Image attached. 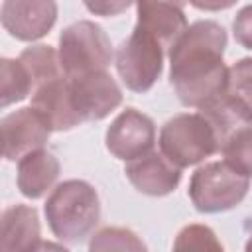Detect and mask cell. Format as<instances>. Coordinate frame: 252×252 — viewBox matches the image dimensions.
Here are the masks:
<instances>
[{
	"label": "cell",
	"mask_w": 252,
	"mask_h": 252,
	"mask_svg": "<svg viewBox=\"0 0 252 252\" xmlns=\"http://www.w3.org/2000/svg\"><path fill=\"white\" fill-rule=\"evenodd\" d=\"M224 94L238 108V112L252 124V57L238 59L228 67Z\"/></svg>",
	"instance_id": "cell-18"
},
{
	"label": "cell",
	"mask_w": 252,
	"mask_h": 252,
	"mask_svg": "<svg viewBox=\"0 0 252 252\" xmlns=\"http://www.w3.org/2000/svg\"><path fill=\"white\" fill-rule=\"evenodd\" d=\"M37 211L30 205L4 209L0 220V252H37L41 246Z\"/></svg>",
	"instance_id": "cell-14"
},
{
	"label": "cell",
	"mask_w": 252,
	"mask_h": 252,
	"mask_svg": "<svg viewBox=\"0 0 252 252\" xmlns=\"http://www.w3.org/2000/svg\"><path fill=\"white\" fill-rule=\"evenodd\" d=\"M124 173L136 191L150 197H165L173 193L181 181V169L156 150L128 161Z\"/></svg>",
	"instance_id": "cell-12"
},
{
	"label": "cell",
	"mask_w": 252,
	"mask_h": 252,
	"mask_svg": "<svg viewBox=\"0 0 252 252\" xmlns=\"http://www.w3.org/2000/svg\"><path fill=\"white\" fill-rule=\"evenodd\" d=\"M89 252H148V246L130 228L104 226L91 236Z\"/></svg>",
	"instance_id": "cell-19"
},
{
	"label": "cell",
	"mask_w": 252,
	"mask_h": 252,
	"mask_svg": "<svg viewBox=\"0 0 252 252\" xmlns=\"http://www.w3.org/2000/svg\"><path fill=\"white\" fill-rule=\"evenodd\" d=\"M87 6V10H91V12H94V14H100V16H114V14H118V12H122V10H126L128 6H130V2H118V4H108V2H94V4H91V2H87L85 4Z\"/></svg>",
	"instance_id": "cell-23"
},
{
	"label": "cell",
	"mask_w": 252,
	"mask_h": 252,
	"mask_svg": "<svg viewBox=\"0 0 252 252\" xmlns=\"http://www.w3.org/2000/svg\"><path fill=\"white\" fill-rule=\"evenodd\" d=\"M33 94V83L20 59H0V104L2 108Z\"/></svg>",
	"instance_id": "cell-17"
},
{
	"label": "cell",
	"mask_w": 252,
	"mask_h": 252,
	"mask_svg": "<svg viewBox=\"0 0 252 252\" xmlns=\"http://www.w3.org/2000/svg\"><path fill=\"white\" fill-rule=\"evenodd\" d=\"M222 161L230 165L236 173L244 177H252V126H244L230 134L226 142L220 146Z\"/></svg>",
	"instance_id": "cell-20"
},
{
	"label": "cell",
	"mask_w": 252,
	"mask_h": 252,
	"mask_svg": "<svg viewBox=\"0 0 252 252\" xmlns=\"http://www.w3.org/2000/svg\"><path fill=\"white\" fill-rule=\"evenodd\" d=\"M37 252H69L65 246L57 244V242H51V240H43L41 246L37 248Z\"/></svg>",
	"instance_id": "cell-24"
},
{
	"label": "cell",
	"mask_w": 252,
	"mask_h": 252,
	"mask_svg": "<svg viewBox=\"0 0 252 252\" xmlns=\"http://www.w3.org/2000/svg\"><path fill=\"white\" fill-rule=\"evenodd\" d=\"M226 30L215 20L193 22L169 49V83L181 104L203 108L226 89Z\"/></svg>",
	"instance_id": "cell-1"
},
{
	"label": "cell",
	"mask_w": 252,
	"mask_h": 252,
	"mask_svg": "<svg viewBox=\"0 0 252 252\" xmlns=\"http://www.w3.org/2000/svg\"><path fill=\"white\" fill-rule=\"evenodd\" d=\"M0 20L12 37L35 41L55 26L57 4L51 0H6L0 6Z\"/></svg>",
	"instance_id": "cell-10"
},
{
	"label": "cell",
	"mask_w": 252,
	"mask_h": 252,
	"mask_svg": "<svg viewBox=\"0 0 252 252\" xmlns=\"http://www.w3.org/2000/svg\"><path fill=\"white\" fill-rule=\"evenodd\" d=\"M2 130V154L8 161H20L24 156L43 150L49 140V126L32 108L24 106L0 120Z\"/></svg>",
	"instance_id": "cell-9"
},
{
	"label": "cell",
	"mask_w": 252,
	"mask_h": 252,
	"mask_svg": "<svg viewBox=\"0 0 252 252\" xmlns=\"http://www.w3.org/2000/svg\"><path fill=\"white\" fill-rule=\"evenodd\" d=\"M159 152L175 167L185 169L220 152V142L211 122L201 112H179L159 130Z\"/></svg>",
	"instance_id": "cell-3"
},
{
	"label": "cell",
	"mask_w": 252,
	"mask_h": 252,
	"mask_svg": "<svg viewBox=\"0 0 252 252\" xmlns=\"http://www.w3.org/2000/svg\"><path fill=\"white\" fill-rule=\"evenodd\" d=\"M43 213L53 236L67 244H79L100 220V199L89 181L67 179L51 189Z\"/></svg>",
	"instance_id": "cell-2"
},
{
	"label": "cell",
	"mask_w": 252,
	"mask_h": 252,
	"mask_svg": "<svg viewBox=\"0 0 252 252\" xmlns=\"http://www.w3.org/2000/svg\"><path fill=\"white\" fill-rule=\"evenodd\" d=\"M69 94L81 122L102 120L122 104V91L108 71L69 79Z\"/></svg>",
	"instance_id": "cell-7"
},
{
	"label": "cell",
	"mask_w": 252,
	"mask_h": 252,
	"mask_svg": "<svg viewBox=\"0 0 252 252\" xmlns=\"http://www.w3.org/2000/svg\"><path fill=\"white\" fill-rule=\"evenodd\" d=\"M49 126L53 132H63L71 130L81 124V118L77 116L73 104H71V94H69V79L57 77L32 94V104H30Z\"/></svg>",
	"instance_id": "cell-13"
},
{
	"label": "cell",
	"mask_w": 252,
	"mask_h": 252,
	"mask_svg": "<svg viewBox=\"0 0 252 252\" xmlns=\"http://www.w3.org/2000/svg\"><path fill=\"white\" fill-rule=\"evenodd\" d=\"M59 173H61L59 159L43 148L24 156L18 161L16 183L24 197L39 199L55 185Z\"/></svg>",
	"instance_id": "cell-15"
},
{
	"label": "cell",
	"mask_w": 252,
	"mask_h": 252,
	"mask_svg": "<svg viewBox=\"0 0 252 252\" xmlns=\"http://www.w3.org/2000/svg\"><path fill=\"white\" fill-rule=\"evenodd\" d=\"M18 59L26 67V71L33 83V93L41 85L65 75L61 69V63H59V55L51 45H45V43L30 45L20 53Z\"/></svg>",
	"instance_id": "cell-16"
},
{
	"label": "cell",
	"mask_w": 252,
	"mask_h": 252,
	"mask_svg": "<svg viewBox=\"0 0 252 252\" xmlns=\"http://www.w3.org/2000/svg\"><path fill=\"white\" fill-rule=\"evenodd\" d=\"M165 49L146 32L134 28L116 49V71L132 93L150 91L163 71Z\"/></svg>",
	"instance_id": "cell-6"
},
{
	"label": "cell",
	"mask_w": 252,
	"mask_h": 252,
	"mask_svg": "<svg viewBox=\"0 0 252 252\" xmlns=\"http://www.w3.org/2000/svg\"><path fill=\"white\" fill-rule=\"evenodd\" d=\"M171 252H224V248L213 228H209L207 224L193 222L177 232Z\"/></svg>",
	"instance_id": "cell-21"
},
{
	"label": "cell",
	"mask_w": 252,
	"mask_h": 252,
	"mask_svg": "<svg viewBox=\"0 0 252 252\" xmlns=\"http://www.w3.org/2000/svg\"><path fill=\"white\" fill-rule=\"evenodd\" d=\"M232 33L236 43L252 49V4L242 6L232 20Z\"/></svg>",
	"instance_id": "cell-22"
},
{
	"label": "cell",
	"mask_w": 252,
	"mask_h": 252,
	"mask_svg": "<svg viewBox=\"0 0 252 252\" xmlns=\"http://www.w3.org/2000/svg\"><path fill=\"white\" fill-rule=\"evenodd\" d=\"M136 14L138 20L134 28L150 33L167 53L173 47V43L183 35V32L189 28L181 2L142 0L136 4Z\"/></svg>",
	"instance_id": "cell-11"
},
{
	"label": "cell",
	"mask_w": 252,
	"mask_h": 252,
	"mask_svg": "<svg viewBox=\"0 0 252 252\" xmlns=\"http://www.w3.org/2000/svg\"><path fill=\"white\" fill-rule=\"evenodd\" d=\"M106 150L122 159V161H132L138 159L150 152H154L156 144V124L154 120L128 106L124 108L106 128Z\"/></svg>",
	"instance_id": "cell-8"
},
{
	"label": "cell",
	"mask_w": 252,
	"mask_h": 252,
	"mask_svg": "<svg viewBox=\"0 0 252 252\" xmlns=\"http://www.w3.org/2000/svg\"><path fill=\"white\" fill-rule=\"evenodd\" d=\"M57 55L65 77L75 79L87 73L106 71L112 61V43L98 24L79 20L61 32Z\"/></svg>",
	"instance_id": "cell-4"
},
{
	"label": "cell",
	"mask_w": 252,
	"mask_h": 252,
	"mask_svg": "<svg viewBox=\"0 0 252 252\" xmlns=\"http://www.w3.org/2000/svg\"><path fill=\"white\" fill-rule=\"evenodd\" d=\"M244 252H252V234H250V238L246 240V246H244Z\"/></svg>",
	"instance_id": "cell-25"
},
{
	"label": "cell",
	"mask_w": 252,
	"mask_h": 252,
	"mask_svg": "<svg viewBox=\"0 0 252 252\" xmlns=\"http://www.w3.org/2000/svg\"><path fill=\"white\" fill-rule=\"evenodd\" d=\"M250 179L224 161H211L195 169L189 179V199L199 213H224L244 201Z\"/></svg>",
	"instance_id": "cell-5"
}]
</instances>
